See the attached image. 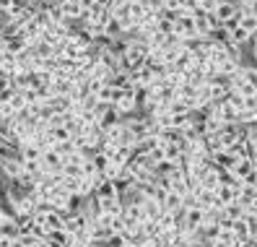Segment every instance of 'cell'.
Here are the masks:
<instances>
[{
	"label": "cell",
	"mask_w": 257,
	"mask_h": 247,
	"mask_svg": "<svg viewBox=\"0 0 257 247\" xmlns=\"http://www.w3.org/2000/svg\"><path fill=\"white\" fill-rule=\"evenodd\" d=\"M138 107H141V97H138V91H122L119 94V99L114 102V110L122 115L125 120L133 117L135 112H138Z\"/></svg>",
	"instance_id": "cell-1"
},
{
	"label": "cell",
	"mask_w": 257,
	"mask_h": 247,
	"mask_svg": "<svg viewBox=\"0 0 257 247\" xmlns=\"http://www.w3.org/2000/svg\"><path fill=\"white\" fill-rule=\"evenodd\" d=\"M213 16H216L221 24H229V21L239 19V6H236V3H231V0H221V6L216 8Z\"/></svg>",
	"instance_id": "cell-2"
},
{
	"label": "cell",
	"mask_w": 257,
	"mask_h": 247,
	"mask_svg": "<svg viewBox=\"0 0 257 247\" xmlns=\"http://www.w3.org/2000/svg\"><path fill=\"white\" fill-rule=\"evenodd\" d=\"M239 26L244 29L247 34H257V13H239Z\"/></svg>",
	"instance_id": "cell-3"
},
{
	"label": "cell",
	"mask_w": 257,
	"mask_h": 247,
	"mask_svg": "<svg viewBox=\"0 0 257 247\" xmlns=\"http://www.w3.org/2000/svg\"><path fill=\"white\" fill-rule=\"evenodd\" d=\"M221 0H198V13H216Z\"/></svg>",
	"instance_id": "cell-4"
},
{
	"label": "cell",
	"mask_w": 257,
	"mask_h": 247,
	"mask_svg": "<svg viewBox=\"0 0 257 247\" xmlns=\"http://www.w3.org/2000/svg\"><path fill=\"white\" fill-rule=\"evenodd\" d=\"M104 247H130V242L125 239V234H112L107 242H104Z\"/></svg>",
	"instance_id": "cell-5"
},
{
	"label": "cell",
	"mask_w": 257,
	"mask_h": 247,
	"mask_svg": "<svg viewBox=\"0 0 257 247\" xmlns=\"http://www.w3.org/2000/svg\"><path fill=\"white\" fill-rule=\"evenodd\" d=\"M3 19H6V13H3V11H0V21H3Z\"/></svg>",
	"instance_id": "cell-6"
},
{
	"label": "cell",
	"mask_w": 257,
	"mask_h": 247,
	"mask_svg": "<svg viewBox=\"0 0 257 247\" xmlns=\"http://www.w3.org/2000/svg\"><path fill=\"white\" fill-rule=\"evenodd\" d=\"M88 247H104V244H96V242H94V244H88Z\"/></svg>",
	"instance_id": "cell-7"
},
{
	"label": "cell",
	"mask_w": 257,
	"mask_h": 247,
	"mask_svg": "<svg viewBox=\"0 0 257 247\" xmlns=\"http://www.w3.org/2000/svg\"><path fill=\"white\" fill-rule=\"evenodd\" d=\"M231 3H236V6H239V0H231Z\"/></svg>",
	"instance_id": "cell-8"
}]
</instances>
